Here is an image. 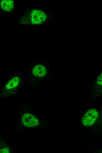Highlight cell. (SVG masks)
Returning <instances> with one entry per match:
<instances>
[{
    "instance_id": "1",
    "label": "cell",
    "mask_w": 102,
    "mask_h": 153,
    "mask_svg": "<svg viewBox=\"0 0 102 153\" xmlns=\"http://www.w3.org/2000/svg\"><path fill=\"white\" fill-rule=\"evenodd\" d=\"M28 20L30 23L33 25L42 24L45 22L48 19L46 13L40 9H34L30 13Z\"/></svg>"
},
{
    "instance_id": "2",
    "label": "cell",
    "mask_w": 102,
    "mask_h": 153,
    "mask_svg": "<svg viewBox=\"0 0 102 153\" xmlns=\"http://www.w3.org/2000/svg\"><path fill=\"white\" fill-rule=\"evenodd\" d=\"M98 115V113L95 109H91L88 111L84 115L82 119V123L85 126H90L95 122Z\"/></svg>"
},
{
    "instance_id": "3",
    "label": "cell",
    "mask_w": 102,
    "mask_h": 153,
    "mask_svg": "<svg viewBox=\"0 0 102 153\" xmlns=\"http://www.w3.org/2000/svg\"><path fill=\"white\" fill-rule=\"evenodd\" d=\"M22 121L24 125L27 127H34L39 124V122L34 115L29 113L24 114L22 117Z\"/></svg>"
},
{
    "instance_id": "4",
    "label": "cell",
    "mask_w": 102,
    "mask_h": 153,
    "mask_svg": "<svg viewBox=\"0 0 102 153\" xmlns=\"http://www.w3.org/2000/svg\"><path fill=\"white\" fill-rule=\"evenodd\" d=\"M33 74L35 76L41 77L45 76L47 73L45 67L42 65H37L33 69Z\"/></svg>"
},
{
    "instance_id": "5",
    "label": "cell",
    "mask_w": 102,
    "mask_h": 153,
    "mask_svg": "<svg viewBox=\"0 0 102 153\" xmlns=\"http://www.w3.org/2000/svg\"><path fill=\"white\" fill-rule=\"evenodd\" d=\"M0 6L3 10L10 11L14 8V2L11 0H3L1 2Z\"/></svg>"
},
{
    "instance_id": "6",
    "label": "cell",
    "mask_w": 102,
    "mask_h": 153,
    "mask_svg": "<svg viewBox=\"0 0 102 153\" xmlns=\"http://www.w3.org/2000/svg\"><path fill=\"white\" fill-rule=\"evenodd\" d=\"M19 78L15 77L12 79L7 84L6 87L7 89H10L16 87L19 83Z\"/></svg>"
},
{
    "instance_id": "7",
    "label": "cell",
    "mask_w": 102,
    "mask_h": 153,
    "mask_svg": "<svg viewBox=\"0 0 102 153\" xmlns=\"http://www.w3.org/2000/svg\"><path fill=\"white\" fill-rule=\"evenodd\" d=\"M97 84L98 85L101 86L102 85V74H101L99 76L97 80Z\"/></svg>"
}]
</instances>
